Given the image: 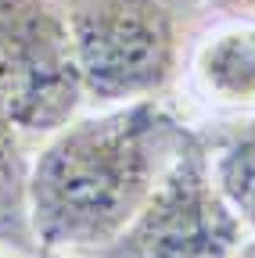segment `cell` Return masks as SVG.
Here are the masks:
<instances>
[{
    "mask_svg": "<svg viewBox=\"0 0 255 258\" xmlns=\"http://www.w3.org/2000/svg\"><path fill=\"white\" fill-rule=\"evenodd\" d=\"M194 125L169 101L76 115L40 144L29 183L40 254L93 258L151 201Z\"/></svg>",
    "mask_w": 255,
    "mask_h": 258,
    "instance_id": "1",
    "label": "cell"
},
{
    "mask_svg": "<svg viewBox=\"0 0 255 258\" xmlns=\"http://www.w3.org/2000/svg\"><path fill=\"white\" fill-rule=\"evenodd\" d=\"M65 15L86 104L169 101L194 40L209 25L205 0H54Z\"/></svg>",
    "mask_w": 255,
    "mask_h": 258,
    "instance_id": "2",
    "label": "cell"
},
{
    "mask_svg": "<svg viewBox=\"0 0 255 258\" xmlns=\"http://www.w3.org/2000/svg\"><path fill=\"white\" fill-rule=\"evenodd\" d=\"M86 108L65 15L54 0H0V115L43 144Z\"/></svg>",
    "mask_w": 255,
    "mask_h": 258,
    "instance_id": "3",
    "label": "cell"
},
{
    "mask_svg": "<svg viewBox=\"0 0 255 258\" xmlns=\"http://www.w3.org/2000/svg\"><path fill=\"white\" fill-rule=\"evenodd\" d=\"M248 230L212 183L209 147L194 125L151 201L93 258H237Z\"/></svg>",
    "mask_w": 255,
    "mask_h": 258,
    "instance_id": "4",
    "label": "cell"
},
{
    "mask_svg": "<svg viewBox=\"0 0 255 258\" xmlns=\"http://www.w3.org/2000/svg\"><path fill=\"white\" fill-rule=\"evenodd\" d=\"M183 83L216 111L212 118L255 115V22L209 18L187 57Z\"/></svg>",
    "mask_w": 255,
    "mask_h": 258,
    "instance_id": "5",
    "label": "cell"
},
{
    "mask_svg": "<svg viewBox=\"0 0 255 258\" xmlns=\"http://www.w3.org/2000/svg\"><path fill=\"white\" fill-rule=\"evenodd\" d=\"M198 129L209 147L216 190L255 240V115L212 118L198 122Z\"/></svg>",
    "mask_w": 255,
    "mask_h": 258,
    "instance_id": "6",
    "label": "cell"
},
{
    "mask_svg": "<svg viewBox=\"0 0 255 258\" xmlns=\"http://www.w3.org/2000/svg\"><path fill=\"white\" fill-rule=\"evenodd\" d=\"M36 151L40 144L29 140L8 115H0V247L18 258H40L29 205Z\"/></svg>",
    "mask_w": 255,
    "mask_h": 258,
    "instance_id": "7",
    "label": "cell"
},
{
    "mask_svg": "<svg viewBox=\"0 0 255 258\" xmlns=\"http://www.w3.org/2000/svg\"><path fill=\"white\" fill-rule=\"evenodd\" d=\"M209 18H244L255 22V0H205Z\"/></svg>",
    "mask_w": 255,
    "mask_h": 258,
    "instance_id": "8",
    "label": "cell"
},
{
    "mask_svg": "<svg viewBox=\"0 0 255 258\" xmlns=\"http://www.w3.org/2000/svg\"><path fill=\"white\" fill-rule=\"evenodd\" d=\"M237 258H255V240H248V244L237 251Z\"/></svg>",
    "mask_w": 255,
    "mask_h": 258,
    "instance_id": "9",
    "label": "cell"
},
{
    "mask_svg": "<svg viewBox=\"0 0 255 258\" xmlns=\"http://www.w3.org/2000/svg\"><path fill=\"white\" fill-rule=\"evenodd\" d=\"M40 258H72V254H40Z\"/></svg>",
    "mask_w": 255,
    "mask_h": 258,
    "instance_id": "10",
    "label": "cell"
},
{
    "mask_svg": "<svg viewBox=\"0 0 255 258\" xmlns=\"http://www.w3.org/2000/svg\"><path fill=\"white\" fill-rule=\"evenodd\" d=\"M0 258H8V251H4V247H0Z\"/></svg>",
    "mask_w": 255,
    "mask_h": 258,
    "instance_id": "11",
    "label": "cell"
}]
</instances>
